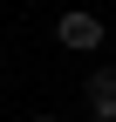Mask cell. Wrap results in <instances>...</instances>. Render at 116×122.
<instances>
[{
	"instance_id": "obj_2",
	"label": "cell",
	"mask_w": 116,
	"mask_h": 122,
	"mask_svg": "<svg viewBox=\"0 0 116 122\" xmlns=\"http://www.w3.org/2000/svg\"><path fill=\"white\" fill-rule=\"evenodd\" d=\"M82 102H89L96 122H116V68H96L89 81H82Z\"/></svg>"
},
{
	"instance_id": "obj_1",
	"label": "cell",
	"mask_w": 116,
	"mask_h": 122,
	"mask_svg": "<svg viewBox=\"0 0 116 122\" xmlns=\"http://www.w3.org/2000/svg\"><path fill=\"white\" fill-rule=\"evenodd\" d=\"M103 34H109V27H103V14H96V7H68L62 20H55V41L75 48V54H96V48H103Z\"/></svg>"
},
{
	"instance_id": "obj_3",
	"label": "cell",
	"mask_w": 116,
	"mask_h": 122,
	"mask_svg": "<svg viewBox=\"0 0 116 122\" xmlns=\"http://www.w3.org/2000/svg\"><path fill=\"white\" fill-rule=\"evenodd\" d=\"M27 122H55V115H27Z\"/></svg>"
}]
</instances>
